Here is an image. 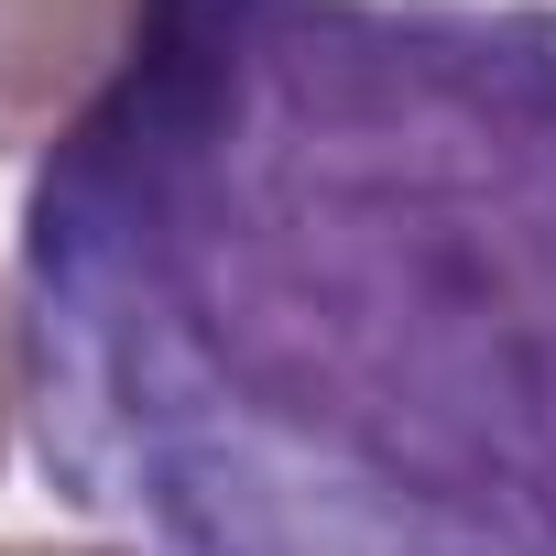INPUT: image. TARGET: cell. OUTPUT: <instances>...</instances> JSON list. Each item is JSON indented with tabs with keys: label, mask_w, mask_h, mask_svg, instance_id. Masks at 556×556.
<instances>
[{
	"label": "cell",
	"mask_w": 556,
	"mask_h": 556,
	"mask_svg": "<svg viewBox=\"0 0 556 556\" xmlns=\"http://www.w3.org/2000/svg\"><path fill=\"white\" fill-rule=\"evenodd\" d=\"M12 350L45 491L142 556H556V12L142 0Z\"/></svg>",
	"instance_id": "cell-1"
},
{
	"label": "cell",
	"mask_w": 556,
	"mask_h": 556,
	"mask_svg": "<svg viewBox=\"0 0 556 556\" xmlns=\"http://www.w3.org/2000/svg\"><path fill=\"white\" fill-rule=\"evenodd\" d=\"M142 45V0H0V153H55Z\"/></svg>",
	"instance_id": "cell-2"
},
{
	"label": "cell",
	"mask_w": 556,
	"mask_h": 556,
	"mask_svg": "<svg viewBox=\"0 0 556 556\" xmlns=\"http://www.w3.org/2000/svg\"><path fill=\"white\" fill-rule=\"evenodd\" d=\"M12 415H23V350H12V306H0V458H12Z\"/></svg>",
	"instance_id": "cell-3"
},
{
	"label": "cell",
	"mask_w": 556,
	"mask_h": 556,
	"mask_svg": "<svg viewBox=\"0 0 556 556\" xmlns=\"http://www.w3.org/2000/svg\"><path fill=\"white\" fill-rule=\"evenodd\" d=\"M0 556H142V545H34V534H0Z\"/></svg>",
	"instance_id": "cell-4"
}]
</instances>
